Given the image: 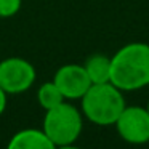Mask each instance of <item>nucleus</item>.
<instances>
[{"label":"nucleus","mask_w":149,"mask_h":149,"mask_svg":"<svg viewBox=\"0 0 149 149\" xmlns=\"http://www.w3.org/2000/svg\"><path fill=\"white\" fill-rule=\"evenodd\" d=\"M84 128V114L74 104L63 101L45 111L42 130L56 146L72 144L79 139Z\"/></svg>","instance_id":"3"},{"label":"nucleus","mask_w":149,"mask_h":149,"mask_svg":"<svg viewBox=\"0 0 149 149\" xmlns=\"http://www.w3.org/2000/svg\"><path fill=\"white\" fill-rule=\"evenodd\" d=\"M23 0H0V18H11L21 10Z\"/></svg>","instance_id":"10"},{"label":"nucleus","mask_w":149,"mask_h":149,"mask_svg":"<svg viewBox=\"0 0 149 149\" xmlns=\"http://www.w3.org/2000/svg\"><path fill=\"white\" fill-rule=\"evenodd\" d=\"M53 82L63 93L64 100H80L91 87L84 64H74V63L61 66L55 72Z\"/></svg>","instance_id":"6"},{"label":"nucleus","mask_w":149,"mask_h":149,"mask_svg":"<svg viewBox=\"0 0 149 149\" xmlns=\"http://www.w3.org/2000/svg\"><path fill=\"white\" fill-rule=\"evenodd\" d=\"M56 149H82V148H79V146H75L74 143H72V144H64V146H56Z\"/></svg>","instance_id":"12"},{"label":"nucleus","mask_w":149,"mask_h":149,"mask_svg":"<svg viewBox=\"0 0 149 149\" xmlns=\"http://www.w3.org/2000/svg\"><path fill=\"white\" fill-rule=\"evenodd\" d=\"M37 101H39V104L43 109L48 111V109L58 106L59 103H63V101H66V100H64V96H63V93L59 91V88L55 85V82L50 80V82L42 84L40 88L37 90Z\"/></svg>","instance_id":"9"},{"label":"nucleus","mask_w":149,"mask_h":149,"mask_svg":"<svg viewBox=\"0 0 149 149\" xmlns=\"http://www.w3.org/2000/svg\"><path fill=\"white\" fill-rule=\"evenodd\" d=\"M125 106L123 91L111 82L93 84L80 98V111L84 117L100 127L114 125Z\"/></svg>","instance_id":"2"},{"label":"nucleus","mask_w":149,"mask_h":149,"mask_svg":"<svg viewBox=\"0 0 149 149\" xmlns=\"http://www.w3.org/2000/svg\"><path fill=\"white\" fill-rule=\"evenodd\" d=\"M87 75L93 84H106L111 82V58L103 53H95L84 64Z\"/></svg>","instance_id":"8"},{"label":"nucleus","mask_w":149,"mask_h":149,"mask_svg":"<svg viewBox=\"0 0 149 149\" xmlns=\"http://www.w3.org/2000/svg\"><path fill=\"white\" fill-rule=\"evenodd\" d=\"M7 96L8 95L0 88V116L5 112V107H7Z\"/></svg>","instance_id":"11"},{"label":"nucleus","mask_w":149,"mask_h":149,"mask_svg":"<svg viewBox=\"0 0 149 149\" xmlns=\"http://www.w3.org/2000/svg\"><path fill=\"white\" fill-rule=\"evenodd\" d=\"M119 136L128 144L149 143V112L143 106H125L116 120Z\"/></svg>","instance_id":"5"},{"label":"nucleus","mask_w":149,"mask_h":149,"mask_svg":"<svg viewBox=\"0 0 149 149\" xmlns=\"http://www.w3.org/2000/svg\"><path fill=\"white\" fill-rule=\"evenodd\" d=\"M146 109H148V112H149V100H148V104H146Z\"/></svg>","instance_id":"13"},{"label":"nucleus","mask_w":149,"mask_h":149,"mask_svg":"<svg viewBox=\"0 0 149 149\" xmlns=\"http://www.w3.org/2000/svg\"><path fill=\"white\" fill-rule=\"evenodd\" d=\"M111 84L122 91H135L149 85V45L130 42L111 56Z\"/></svg>","instance_id":"1"},{"label":"nucleus","mask_w":149,"mask_h":149,"mask_svg":"<svg viewBox=\"0 0 149 149\" xmlns=\"http://www.w3.org/2000/svg\"><path fill=\"white\" fill-rule=\"evenodd\" d=\"M37 77L32 63L24 58H7L0 61V88L7 95H19L34 85Z\"/></svg>","instance_id":"4"},{"label":"nucleus","mask_w":149,"mask_h":149,"mask_svg":"<svg viewBox=\"0 0 149 149\" xmlns=\"http://www.w3.org/2000/svg\"><path fill=\"white\" fill-rule=\"evenodd\" d=\"M7 149H56V144L39 128H24L10 138Z\"/></svg>","instance_id":"7"}]
</instances>
